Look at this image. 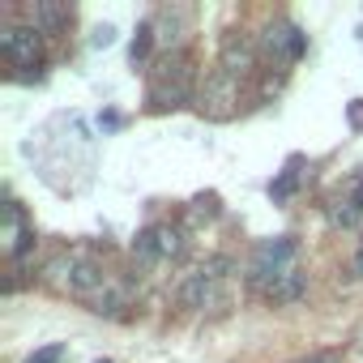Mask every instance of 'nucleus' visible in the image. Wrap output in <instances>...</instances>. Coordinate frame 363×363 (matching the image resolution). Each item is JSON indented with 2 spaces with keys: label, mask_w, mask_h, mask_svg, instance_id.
<instances>
[{
  "label": "nucleus",
  "mask_w": 363,
  "mask_h": 363,
  "mask_svg": "<svg viewBox=\"0 0 363 363\" xmlns=\"http://www.w3.org/2000/svg\"><path fill=\"white\" fill-rule=\"evenodd\" d=\"M0 52H5L18 69H26V65L39 60V52H43V35H39L35 26H5V30H0Z\"/></svg>",
  "instance_id": "nucleus-8"
},
{
  "label": "nucleus",
  "mask_w": 363,
  "mask_h": 363,
  "mask_svg": "<svg viewBox=\"0 0 363 363\" xmlns=\"http://www.w3.org/2000/svg\"><path fill=\"white\" fill-rule=\"evenodd\" d=\"M257 56H261V48L248 39V35H240V30H231L227 39H223V73L227 77H244V73H252L257 69Z\"/></svg>",
  "instance_id": "nucleus-9"
},
{
  "label": "nucleus",
  "mask_w": 363,
  "mask_h": 363,
  "mask_svg": "<svg viewBox=\"0 0 363 363\" xmlns=\"http://www.w3.org/2000/svg\"><path fill=\"white\" fill-rule=\"evenodd\" d=\"M184 252V231L171 227V223H158V227H145L133 244V257L137 265H158V261H175Z\"/></svg>",
  "instance_id": "nucleus-5"
},
{
  "label": "nucleus",
  "mask_w": 363,
  "mask_h": 363,
  "mask_svg": "<svg viewBox=\"0 0 363 363\" xmlns=\"http://www.w3.org/2000/svg\"><path fill=\"white\" fill-rule=\"evenodd\" d=\"M308 363H333V359H329V354H316V359H308Z\"/></svg>",
  "instance_id": "nucleus-22"
},
{
  "label": "nucleus",
  "mask_w": 363,
  "mask_h": 363,
  "mask_svg": "<svg viewBox=\"0 0 363 363\" xmlns=\"http://www.w3.org/2000/svg\"><path fill=\"white\" fill-rule=\"evenodd\" d=\"M295 184H299V162H291V167L278 175V184H274L269 193H274V197H291V193H295Z\"/></svg>",
  "instance_id": "nucleus-16"
},
{
  "label": "nucleus",
  "mask_w": 363,
  "mask_h": 363,
  "mask_svg": "<svg viewBox=\"0 0 363 363\" xmlns=\"http://www.w3.org/2000/svg\"><path fill=\"white\" fill-rule=\"evenodd\" d=\"M257 48H261V56L274 65V69H291L303 52H308V35L295 26V22H269L265 30H261V39H257Z\"/></svg>",
  "instance_id": "nucleus-4"
},
{
  "label": "nucleus",
  "mask_w": 363,
  "mask_h": 363,
  "mask_svg": "<svg viewBox=\"0 0 363 363\" xmlns=\"http://www.w3.org/2000/svg\"><path fill=\"white\" fill-rule=\"evenodd\" d=\"M295 261H299V248H295L291 235L265 240V244H257V252H252L248 282H252L265 299L286 303V299H295V295L303 291V274L295 269Z\"/></svg>",
  "instance_id": "nucleus-1"
},
{
  "label": "nucleus",
  "mask_w": 363,
  "mask_h": 363,
  "mask_svg": "<svg viewBox=\"0 0 363 363\" xmlns=\"http://www.w3.org/2000/svg\"><path fill=\"white\" fill-rule=\"evenodd\" d=\"M107 269L90 257V252H60V257H52L48 261V269H43V282L48 286H56V291H65V295H77V299H94L103 286H107Z\"/></svg>",
  "instance_id": "nucleus-2"
},
{
  "label": "nucleus",
  "mask_w": 363,
  "mask_h": 363,
  "mask_svg": "<svg viewBox=\"0 0 363 363\" xmlns=\"http://www.w3.org/2000/svg\"><path fill=\"white\" fill-rule=\"evenodd\" d=\"M354 274L363 278V244H359V252H354Z\"/></svg>",
  "instance_id": "nucleus-21"
},
{
  "label": "nucleus",
  "mask_w": 363,
  "mask_h": 363,
  "mask_svg": "<svg viewBox=\"0 0 363 363\" xmlns=\"http://www.w3.org/2000/svg\"><path fill=\"white\" fill-rule=\"evenodd\" d=\"M154 48H158V39H154V22H141V26H137V39H133V52H128V56H133V65L141 69V65L150 60V52H154Z\"/></svg>",
  "instance_id": "nucleus-15"
},
{
  "label": "nucleus",
  "mask_w": 363,
  "mask_h": 363,
  "mask_svg": "<svg viewBox=\"0 0 363 363\" xmlns=\"http://www.w3.org/2000/svg\"><path fill=\"white\" fill-rule=\"evenodd\" d=\"M189 90H193V65L184 52H171L150 69V107H158V111L179 107L189 99Z\"/></svg>",
  "instance_id": "nucleus-3"
},
{
  "label": "nucleus",
  "mask_w": 363,
  "mask_h": 363,
  "mask_svg": "<svg viewBox=\"0 0 363 363\" xmlns=\"http://www.w3.org/2000/svg\"><path fill=\"white\" fill-rule=\"evenodd\" d=\"M128 295H133V286H128V282H120V278H107V286H103V291L90 299V308H94V312H107V316H116V312L128 303Z\"/></svg>",
  "instance_id": "nucleus-13"
},
{
  "label": "nucleus",
  "mask_w": 363,
  "mask_h": 363,
  "mask_svg": "<svg viewBox=\"0 0 363 363\" xmlns=\"http://www.w3.org/2000/svg\"><path fill=\"white\" fill-rule=\"evenodd\" d=\"M35 244V231H30V223H26V210L9 197L5 201V210H0V248H5V257H26V248Z\"/></svg>",
  "instance_id": "nucleus-6"
},
{
  "label": "nucleus",
  "mask_w": 363,
  "mask_h": 363,
  "mask_svg": "<svg viewBox=\"0 0 363 363\" xmlns=\"http://www.w3.org/2000/svg\"><path fill=\"white\" fill-rule=\"evenodd\" d=\"M69 22V5H56V0H35V9H30V26L39 35H60Z\"/></svg>",
  "instance_id": "nucleus-12"
},
{
  "label": "nucleus",
  "mask_w": 363,
  "mask_h": 363,
  "mask_svg": "<svg viewBox=\"0 0 363 363\" xmlns=\"http://www.w3.org/2000/svg\"><path fill=\"white\" fill-rule=\"evenodd\" d=\"M350 124H354V128H363V99H354V103H350Z\"/></svg>",
  "instance_id": "nucleus-19"
},
{
  "label": "nucleus",
  "mask_w": 363,
  "mask_h": 363,
  "mask_svg": "<svg viewBox=\"0 0 363 363\" xmlns=\"http://www.w3.org/2000/svg\"><path fill=\"white\" fill-rule=\"evenodd\" d=\"M329 218H333L342 231H354V227H363V206H354L350 197H342V193H337V197L329 201Z\"/></svg>",
  "instance_id": "nucleus-14"
},
{
  "label": "nucleus",
  "mask_w": 363,
  "mask_h": 363,
  "mask_svg": "<svg viewBox=\"0 0 363 363\" xmlns=\"http://www.w3.org/2000/svg\"><path fill=\"white\" fill-rule=\"evenodd\" d=\"M189 22H193V9H184V5H171V9H162V13L154 18V39H158V48H162V52H179V43H184V30H189Z\"/></svg>",
  "instance_id": "nucleus-10"
},
{
  "label": "nucleus",
  "mask_w": 363,
  "mask_h": 363,
  "mask_svg": "<svg viewBox=\"0 0 363 363\" xmlns=\"http://www.w3.org/2000/svg\"><path fill=\"white\" fill-rule=\"evenodd\" d=\"M337 193H342V197H350L354 206H363V171H354V175L346 179V184H342Z\"/></svg>",
  "instance_id": "nucleus-17"
},
{
  "label": "nucleus",
  "mask_w": 363,
  "mask_h": 363,
  "mask_svg": "<svg viewBox=\"0 0 363 363\" xmlns=\"http://www.w3.org/2000/svg\"><path fill=\"white\" fill-rule=\"evenodd\" d=\"M223 269H227V261H210V265H201L197 274H189V282L179 286V303H184V308H206V303H214V299H218Z\"/></svg>",
  "instance_id": "nucleus-7"
},
{
  "label": "nucleus",
  "mask_w": 363,
  "mask_h": 363,
  "mask_svg": "<svg viewBox=\"0 0 363 363\" xmlns=\"http://www.w3.org/2000/svg\"><path fill=\"white\" fill-rule=\"evenodd\" d=\"M231 103H240V86H235V77H227V73L218 69V77H214V82L206 86V94H201V107H206L210 116H227Z\"/></svg>",
  "instance_id": "nucleus-11"
},
{
  "label": "nucleus",
  "mask_w": 363,
  "mask_h": 363,
  "mask_svg": "<svg viewBox=\"0 0 363 363\" xmlns=\"http://www.w3.org/2000/svg\"><path fill=\"white\" fill-rule=\"evenodd\" d=\"M65 354H69L65 346H43V350H35L26 363H65Z\"/></svg>",
  "instance_id": "nucleus-18"
},
{
  "label": "nucleus",
  "mask_w": 363,
  "mask_h": 363,
  "mask_svg": "<svg viewBox=\"0 0 363 363\" xmlns=\"http://www.w3.org/2000/svg\"><path fill=\"white\" fill-rule=\"evenodd\" d=\"M111 35H116L111 26H99V30H94V43H99V48H107V43H111Z\"/></svg>",
  "instance_id": "nucleus-20"
}]
</instances>
